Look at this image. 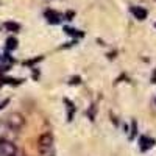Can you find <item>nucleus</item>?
<instances>
[{
	"mask_svg": "<svg viewBox=\"0 0 156 156\" xmlns=\"http://www.w3.org/2000/svg\"><path fill=\"white\" fill-rule=\"evenodd\" d=\"M51 148H53V134L47 131L37 140V151L41 156H48Z\"/></svg>",
	"mask_w": 156,
	"mask_h": 156,
	"instance_id": "1",
	"label": "nucleus"
},
{
	"mask_svg": "<svg viewBox=\"0 0 156 156\" xmlns=\"http://www.w3.org/2000/svg\"><path fill=\"white\" fill-rule=\"evenodd\" d=\"M20 151L17 145L9 139H0V156H17Z\"/></svg>",
	"mask_w": 156,
	"mask_h": 156,
	"instance_id": "2",
	"label": "nucleus"
},
{
	"mask_svg": "<svg viewBox=\"0 0 156 156\" xmlns=\"http://www.w3.org/2000/svg\"><path fill=\"white\" fill-rule=\"evenodd\" d=\"M23 122H25V119H23V115L20 112H11V114H8L6 115V120H5V123L8 126H11L12 129H16V131H17L19 128H22Z\"/></svg>",
	"mask_w": 156,
	"mask_h": 156,
	"instance_id": "3",
	"label": "nucleus"
},
{
	"mask_svg": "<svg viewBox=\"0 0 156 156\" xmlns=\"http://www.w3.org/2000/svg\"><path fill=\"white\" fill-rule=\"evenodd\" d=\"M14 134H16V129H12L11 126H8L5 122L0 123V139H9L11 136H14Z\"/></svg>",
	"mask_w": 156,
	"mask_h": 156,
	"instance_id": "4",
	"label": "nucleus"
},
{
	"mask_svg": "<svg viewBox=\"0 0 156 156\" xmlns=\"http://www.w3.org/2000/svg\"><path fill=\"white\" fill-rule=\"evenodd\" d=\"M153 145H154V139H151V137H148V136H142V137L139 139L140 151H147V150H150Z\"/></svg>",
	"mask_w": 156,
	"mask_h": 156,
	"instance_id": "5",
	"label": "nucleus"
},
{
	"mask_svg": "<svg viewBox=\"0 0 156 156\" xmlns=\"http://www.w3.org/2000/svg\"><path fill=\"white\" fill-rule=\"evenodd\" d=\"M131 12L137 20H145L147 19V9L140 8V6H131Z\"/></svg>",
	"mask_w": 156,
	"mask_h": 156,
	"instance_id": "6",
	"label": "nucleus"
},
{
	"mask_svg": "<svg viewBox=\"0 0 156 156\" xmlns=\"http://www.w3.org/2000/svg\"><path fill=\"white\" fill-rule=\"evenodd\" d=\"M45 17L50 23H59V19H61V14H58V12L55 11H47L45 12Z\"/></svg>",
	"mask_w": 156,
	"mask_h": 156,
	"instance_id": "7",
	"label": "nucleus"
},
{
	"mask_svg": "<svg viewBox=\"0 0 156 156\" xmlns=\"http://www.w3.org/2000/svg\"><path fill=\"white\" fill-rule=\"evenodd\" d=\"M64 103H66V105H67V120L70 122L72 120V117H73V112H75V106L72 105V101L70 100H64Z\"/></svg>",
	"mask_w": 156,
	"mask_h": 156,
	"instance_id": "8",
	"label": "nucleus"
},
{
	"mask_svg": "<svg viewBox=\"0 0 156 156\" xmlns=\"http://www.w3.org/2000/svg\"><path fill=\"white\" fill-rule=\"evenodd\" d=\"M6 48L8 50H16L17 48V39L16 37H8L6 39Z\"/></svg>",
	"mask_w": 156,
	"mask_h": 156,
	"instance_id": "9",
	"label": "nucleus"
},
{
	"mask_svg": "<svg viewBox=\"0 0 156 156\" xmlns=\"http://www.w3.org/2000/svg\"><path fill=\"white\" fill-rule=\"evenodd\" d=\"M5 28H6L8 31H19V30H20V25L16 23V22H6V23H5Z\"/></svg>",
	"mask_w": 156,
	"mask_h": 156,
	"instance_id": "10",
	"label": "nucleus"
},
{
	"mask_svg": "<svg viewBox=\"0 0 156 156\" xmlns=\"http://www.w3.org/2000/svg\"><path fill=\"white\" fill-rule=\"evenodd\" d=\"M0 83H8V84H20V83H22V80H17V78H8V76H5V78H2V80H0Z\"/></svg>",
	"mask_w": 156,
	"mask_h": 156,
	"instance_id": "11",
	"label": "nucleus"
},
{
	"mask_svg": "<svg viewBox=\"0 0 156 156\" xmlns=\"http://www.w3.org/2000/svg\"><path fill=\"white\" fill-rule=\"evenodd\" d=\"M137 134V123L136 120H131V134H129V140H133Z\"/></svg>",
	"mask_w": 156,
	"mask_h": 156,
	"instance_id": "12",
	"label": "nucleus"
},
{
	"mask_svg": "<svg viewBox=\"0 0 156 156\" xmlns=\"http://www.w3.org/2000/svg\"><path fill=\"white\" fill-rule=\"evenodd\" d=\"M66 31L69 33V34H72V36H83V33H80L78 30H72V28H66Z\"/></svg>",
	"mask_w": 156,
	"mask_h": 156,
	"instance_id": "13",
	"label": "nucleus"
},
{
	"mask_svg": "<svg viewBox=\"0 0 156 156\" xmlns=\"http://www.w3.org/2000/svg\"><path fill=\"white\" fill-rule=\"evenodd\" d=\"M80 83H81V78L80 76H72L70 81H69V84H80Z\"/></svg>",
	"mask_w": 156,
	"mask_h": 156,
	"instance_id": "14",
	"label": "nucleus"
},
{
	"mask_svg": "<svg viewBox=\"0 0 156 156\" xmlns=\"http://www.w3.org/2000/svg\"><path fill=\"white\" fill-rule=\"evenodd\" d=\"M5 105H8V100H3L2 103H0V109H2V108H3Z\"/></svg>",
	"mask_w": 156,
	"mask_h": 156,
	"instance_id": "15",
	"label": "nucleus"
},
{
	"mask_svg": "<svg viewBox=\"0 0 156 156\" xmlns=\"http://www.w3.org/2000/svg\"><path fill=\"white\" fill-rule=\"evenodd\" d=\"M151 81L156 83V70H154V73H153V76H151Z\"/></svg>",
	"mask_w": 156,
	"mask_h": 156,
	"instance_id": "16",
	"label": "nucleus"
},
{
	"mask_svg": "<svg viewBox=\"0 0 156 156\" xmlns=\"http://www.w3.org/2000/svg\"><path fill=\"white\" fill-rule=\"evenodd\" d=\"M0 87H2V83H0Z\"/></svg>",
	"mask_w": 156,
	"mask_h": 156,
	"instance_id": "17",
	"label": "nucleus"
},
{
	"mask_svg": "<svg viewBox=\"0 0 156 156\" xmlns=\"http://www.w3.org/2000/svg\"><path fill=\"white\" fill-rule=\"evenodd\" d=\"M154 27H156V23H154Z\"/></svg>",
	"mask_w": 156,
	"mask_h": 156,
	"instance_id": "18",
	"label": "nucleus"
}]
</instances>
